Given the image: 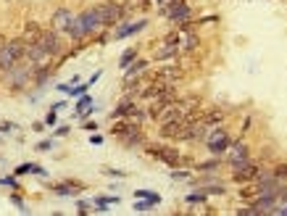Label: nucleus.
<instances>
[{"mask_svg":"<svg viewBox=\"0 0 287 216\" xmlns=\"http://www.w3.org/2000/svg\"><path fill=\"white\" fill-rule=\"evenodd\" d=\"M100 29H103V24L97 21V13H95V5H93V8H87V11H82V13L74 16L66 35L71 37V42L79 45V42H87L90 37H93L95 32H100Z\"/></svg>","mask_w":287,"mask_h":216,"instance_id":"obj_1","label":"nucleus"},{"mask_svg":"<svg viewBox=\"0 0 287 216\" xmlns=\"http://www.w3.org/2000/svg\"><path fill=\"white\" fill-rule=\"evenodd\" d=\"M134 8L132 3H119V0H105V3H97L95 5V13H97V21L105 27H113L119 21H127L129 19V11Z\"/></svg>","mask_w":287,"mask_h":216,"instance_id":"obj_2","label":"nucleus"},{"mask_svg":"<svg viewBox=\"0 0 287 216\" xmlns=\"http://www.w3.org/2000/svg\"><path fill=\"white\" fill-rule=\"evenodd\" d=\"M232 140H235V137L226 132L222 124H219V127H211V129H208V135L203 137V143H206V148H208L211 156H224Z\"/></svg>","mask_w":287,"mask_h":216,"instance_id":"obj_3","label":"nucleus"},{"mask_svg":"<svg viewBox=\"0 0 287 216\" xmlns=\"http://www.w3.org/2000/svg\"><path fill=\"white\" fill-rule=\"evenodd\" d=\"M226 164H229L232 169H240L243 164H248L251 161V148H248V143L243 140V135L235 137V140L229 143V148H226Z\"/></svg>","mask_w":287,"mask_h":216,"instance_id":"obj_4","label":"nucleus"},{"mask_svg":"<svg viewBox=\"0 0 287 216\" xmlns=\"http://www.w3.org/2000/svg\"><path fill=\"white\" fill-rule=\"evenodd\" d=\"M3 76L8 79V87H11L13 92H16V90H24L27 84H32V66H29L27 61H21V64H16L13 69H8Z\"/></svg>","mask_w":287,"mask_h":216,"instance_id":"obj_5","label":"nucleus"},{"mask_svg":"<svg viewBox=\"0 0 287 216\" xmlns=\"http://www.w3.org/2000/svg\"><path fill=\"white\" fill-rule=\"evenodd\" d=\"M40 45L50 53V58H64V40H61V32H56L53 27L42 29Z\"/></svg>","mask_w":287,"mask_h":216,"instance_id":"obj_6","label":"nucleus"},{"mask_svg":"<svg viewBox=\"0 0 287 216\" xmlns=\"http://www.w3.org/2000/svg\"><path fill=\"white\" fill-rule=\"evenodd\" d=\"M258 172H261V164L251 158L248 164H243L240 169H232V182H235V184H248V182H253L255 177H258Z\"/></svg>","mask_w":287,"mask_h":216,"instance_id":"obj_7","label":"nucleus"},{"mask_svg":"<svg viewBox=\"0 0 287 216\" xmlns=\"http://www.w3.org/2000/svg\"><path fill=\"white\" fill-rule=\"evenodd\" d=\"M142 124H137V121H132V119H113V127H111V135L116 137L119 143H124L129 135L134 132H140Z\"/></svg>","mask_w":287,"mask_h":216,"instance_id":"obj_8","label":"nucleus"},{"mask_svg":"<svg viewBox=\"0 0 287 216\" xmlns=\"http://www.w3.org/2000/svg\"><path fill=\"white\" fill-rule=\"evenodd\" d=\"M182 76H185V72L179 69V64H166L161 69H156V72L150 74V79H158V82H166V84H177Z\"/></svg>","mask_w":287,"mask_h":216,"instance_id":"obj_9","label":"nucleus"},{"mask_svg":"<svg viewBox=\"0 0 287 216\" xmlns=\"http://www.w3.org/2000/svg\"><path fill=\"white\" fill-rule=\"evenodd\" d=\"M24 61L29 66H40V64H50V53L42 48L40 42H29L27 45V56H24Z\"/></svg>","mask_w":287,"mask_h":216,"instance_id":"obj_10","label":"nucleus"},{"mask_svg":"<svg viewBox=\"0 0 287 216\" xmlns=\"http://www.w3.org/2000/svg\"><path fill=\"white\" fill-rule=\"evenodd\" d=\"M74 16H77V13H71V8H58V11H53V16H50V27L56 29V32H69Z\"/></svg>","mask_w":287,"mask_h":216,"instance_id":"obj_11","label":"nucleus"},{"mask_svg":"<svg viewBox=\"0 0 287 216\" xmlns=\"http://www.w3.org/2000/svg\"><path fill=\"white\" fill-rule=\"evenodd\" d=\"M182 124L185 121H158V137H163V140H177V135L182 132Z\"/></svg>","mask_w":287,"mask_h":216,"instance_id":"obj_12","label":"nucleus"},{"mask_svg":"<svg viewBox=\"0 0 287 216\" xmlns=\"http://www.w3.org/2000/svg\"><path fill=\"white\" fill-rule=\"evenodd\" d=\"M145 27H148V19H140V21H134V24H127V21H124V27H119L111 37H113V40H122V37H132V35L142 32Z\"/></svg>","mask_w":287,"mask_h":216,"instance_id":"obj_13","label":"nucleus"},{"mask_svg":"<svg viewBox=\"0 0 287 216\" xmlns=\"http://www.w3.org/2000/svg\"><path fill=\"white\" fill-rule=\"evenodd\" d=\"M158 161H161V164H166V166H171V169H177V166H182V153H179L177 148H169V145H163Z\"/></svg>","mask_w":287,"mask_h":216,"instance_id":"obj_14","label":"nucleus"},{"mask_svg":"<svg viewBox=\"0 0 287 216\" xmlns=\"http://www.w3.org/2000/svg\"><path fill=\"white\" fill-rule=\"evenodd\" d=\"M42 29H45V27H40V21H27L24 29H21V40H24L27 45H29V42H40Z\"/></svg>","mask_w":287,"mask_h":216,"instance_id":"obj_15","label":"nucleus"},{"mask_svg":"<svg viewBox=\"0 0 287 216\" xmlns=\"http://www.w3.org/2000/svg\"><path fill=\"white\" fill-rule=\"evenodd\" d=\"M177 56H179V45H171V42H161L153 53L156 61H174Z\"/></svg>","mask_w":287,"mask_h":216,"instance_id":"obj_16","label":"nucleus"},{"mask_svg":"<svg viewBox=\"0 0 287 216\" xmlns=\"http://www.w3.org/2000/svg\"><path fill=\"white\" fill-rule=\"evenodd\" d=\"M134 103H137V100H134V98L124 95L122 100H119V106L111 111V119H127V116H129V111L134 108Z\"/></svg>","mask_w":287,"mask_h":216,"instance_id":"obj_17","label":"nucleus"},{"mask_svg":"<svg viewBox=\"0 0 287 216\" xmlns=\"http://www.w3.org/2000/svg\"><path fill=\"white\" fill-rule=\"evenodd\" d=\"M200 119L206 121V127L211 129V127H219V124H222V121L226 119V113L222 111V108H208V111L200 113Z\"/></svg>","mask_w":287,"mask_h":216,"instance_id":"obj_18","label":"nucleus"},{"mask_svg":"<svg viewBox=\"0 0 287 216\" xmlns=\"http://www.w3.org/2000/svg\"><path fill=\"white\" fill-rule=\"evenodd\" d=\"M148 58H134L129 66L124 69V79H132V76H140V74H145L148 72Z\"/></svg>","mask_w":287,"mask_h":216,"instance_id":"obj_19","label":"nucleus"},{"mask_svg":"<svg viewBox=\"0 0 287 216\" xmlns=\"http://www.w3.org/2000/svg\"><path fill=\"white\" fill-rule=\"evenodd\" d=\"M222 166V158H208V161H203V164H195V169H198V172H216V169Z\"/></svg>","mask_w":287,"mask_h":216,"instance_id":"obj_20","label":"nucleus"},{"mask_svg":"<svg viewBox=\"0 0 287 216\" xmlns=\"http://www.w3.org/2000/svg\"><path fill=\"white\" fill-rule=\"evenodd\" d=\"M134 198H145V200H153L156 206L161 203V195H158V192H153V190H134Z\"/></svg>","mask_w":287,"mask_h":216,"instance_id":"obj_21","label":"nucleus"},{"mask_svg":"<svg viewBox=\"0 0 287 216\" xmlns=\"http://www.w3.org/2000/svg\"><path fill=\"white\" fill-rule=\"evenodd\" d=\"M134 58H137V48H129V50H124V56L119 58V66H122V69H127V66H129Z\"/></svg>","mask_w":287,"mask_h":216,"instance_id":"obj_22","label":"nucleus"},{"mask_svg":"<svg viewBox=\"0 0 287 216\" xmlns=\"http://www.w3.org/2000/svg\"><path fill=\"white\" fill-rule=\"evenodd\" d=\"M185 200H187V206H195V203L208 200V195H206V190H198V192H192V195H185Z\"/></svg>","mask_w":287,"mask_h":216,"instance_id":"obj_23","label":"nucleus"},{"mask_svg":"<svg viewBox=\"0 0 287 216\" xmlns=\"http://www.w3.org/2000/svg\"><path fill=\"white\" fill-rule=\"evenodd\" d=\"M271 174H274L279 182H287V164H274L271 166Z\"/></svg>","mask_w":287,"mask_h":216,"instance_id":"obj_24","label":"nucleus"},{"mask_svg":"<svg viewBox=\"0 0 287 216\" xmlns=\"http://www.w3.org/2000/svg\"><path fill=\"white\" fill-rule=\"evenodd\" d=\"M171 180H192V174H190V169H187V172H185V169H171Z\"/></svg>","mask_w":287,"mask_h":216,"instance_id":"obj_25","label":"nucleus"},{"mask_svg":"<svg viewBox=\"0 0 287 216\" xmlns=\"http://www.w3.org/2000/svg\"><path fill=\"white\" fill-rule=\"evenodd\" d=\"M90 106H93V98H90L87 92H85V95H82V100H79V103H77V116H79L82 111H87Z\"/></svg>","mask_w":287,"mask_h":216,"instance_id":"obj_26","label":"nucleus"},{"mask_svg":"<svg viewBox=\"0 0 287 216\" xmlns=\"http://www.w3.org/2000/svg\"><path fill=\"white\" fill-rule=\"evenodd\" d=\"M11 203L13 206H19L21 211H24V198H21V190H16V192H11Z\"/></svg>","mask_w":287,"mask_h":216,"instance_id":"obj_27","label":"nucleus"},{"mask_svg":"<svg viewBox=\"0 0 287 216\" xmlns=\"http://www.w3.org/2000/svg\"><path fill=\"white\" fill-rule=\"evenodd\" d=\"M90 90V84H82V87H74V84H71V90H69V95H74V98H82V95H85V92Z\"/></svg>","mask_w":287,"mask_h":216,"instance_id":"obj_28","label":"nucleus"},{"mask_svg":"<svg viewBox=\"0 0 287 216\" xmlns=\"http://www.w3.org/2000/svg\"><path fill=\"white\" fill-rule=\"evenodd\" d=\"M56 121H58V111H56V108H50V113H48V116H45V124H56Z\"/></svg>","mask_w":287,"mask_h":216,"instance_id":"obj_29","label":"nucleus"},{"mask_svg":"<svg viewBox=\"0 0 287 216\" xmlns=\"http://www.w3.org/2000/svg\"><path fill=\"white\" fill-rule=\"evenodd\" d=\"M32 169H34V164H24V166H16V172H13V174L21 177V174H29Z\"/></svg>","mask_w":287,"mask_h":216,"instance_id":"obj_30","label":"nucleus"},{"mask_svg":"<svg viewBox=\"0 0 287 216\" xmlns=\"http://www.w3.org/2000/svg\"><path fill=\"white\" fill-rule=\"evenodd\" d=\"M103 174H108V177H116V180H124V172H119V169H103Z\"/></svg>","mask_w":287,"mask_h":216,"instance_id":"obj_31","label":"nucleus"},{"mask_svg":"<svg viewBox=\"0 0 287 216\" xmlns=\"http://www.w3.org/2000/svg\"><path fill=\"white\" fill-rule=\"evenodd\" d=\"M69 132H71V129H69V124H61V127H56V132H53V135H56V137H66Z\"/></svg>","mask_w":287,"mask_h":216,"instance_id":"obj_32","label":"nucleus"},{"mask_svg":"<svg viewBox=\"0 0 287 216\" xmlns=\"http://www.w3.org/2000/svg\"><path fill=\"white\" fill-rule=\"evenodd\" d=\"M0 132H16V124H11V121H0Z\"/></svg>","mask_w":287,"mask_h":216,"instance_id":"obj_33","label":"nucleus"},{"mask_svg":"<svg viewBox=\"0 0 287 216\" xmlns=\"http://www.w3.org/2000/svg\"><path fill=\"white\" fill-rule=\"evenodd\" d=\"M53 148V140H42V143H37V150H50Z\"/></svg>","mask_w":287,"mask_h":216,"instance_id":"obj_34","label":"nucleus"},{"mask_svg":"<svg viewBox=\"0 0 287 216\" xmlns=\"http://www.w3.org/2000/svg\"><path fill=\"white\" fill-rule=\"evenodd\" d=\"M0 184H8V187H16V177H3Z\"/></svg>","mask_w":287,"mask_h":216,"instance_id":"obj_35","label":"nucleus"},{"mask_svg":"<svg viewBox=\"0 0 287 216\" xmlns=\"http://www.w3.org/2000/svg\"><path fill=\"white\" fill-rule=\"evenodd\" d=\"M32 174H37V177H48V172H45L42 166H34V169H32Z\"/></svg>","mask_w":287,"mask_h":216,"instance_id":"obj_36","label":"nucleus"},{"mask_svg":"<svg viewBox=\"0 0 287 216\" xmlns=\"http://www.w3.org/2000/svg\"><path fill=\"white\" fill-rule=\"evenodd\" d=\"M85 129H87V132H95L97 124H95V121H85Z\"/></svg>","mask_w":287,"mask_h":216,"instance_id":"obj_37","label":"nucleus"},{"mask_svg":"<svg viewBox=\"0 0 287 216\" xmlns=\"http://www.w3.org/2000/svg\"><path fill=\"white\" fill-rule=\"evenodd\" d=\"M90 143H93V145H100L103 137H100V135H93V137H90Z\"/></svg>","mask_w":287,"mask_h":216,"instance_id":"obj_38","label":"nucleus"},{"mask_svg":"<svg viewBox=\"0 0 287 216\" xmlns=\"http://www.w3.org/2000/svg\"><path fill=\"white\" fill-rule=\"evenodd\" d=\"M100 74H103V72H95V74H93V76H90V82H87V84H95V82H97V79H100Z\"/></svg>","mask_w":287,"mask_h":216,"instance_id":"obj_39","label":"nucleus"},{"mask_svg":"<svg viewBox=\"0 0 287 216\" xmlns=\"http://www.w3.org/2000/svg\"><path fill=\"white\" fill-rule=\"evenodd\" d=\"M45 129V121H34V132H42Z\"/></svg>","mask_w":287,"mask_h":216,"instance_id":"obj_40","label":"nucleus"}]
</instances>
